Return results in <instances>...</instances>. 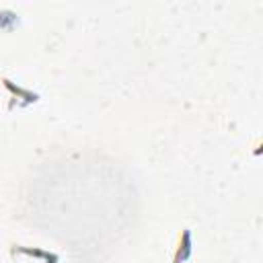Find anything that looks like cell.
I'll list each match as a JSON object with an SVG mask.
<instances>
[{"mask_svg":"<svg viewBox=\"0 0 263 263\" xmlns=\"http://www.w3.org/2000/svg\"><path fill=\"white\" fill-rule=\"evenodd\" d=\"M193 253V240H191V228L183 226L177 230L173 247H171V263H185Z\"/></svg>","mask_w":263,"mask_h":263,"instance_id":"6da1fadb","label":"cell"},{"mask_svg":"<svg viewBox=\"0 0 263 263\" xmlns=\"http://www.w3.org/2000/svg\"><path fill=\"white\" fill-rule=\"evenodd\" d=\"M2 84H4V88H6L8 95H10L8 111H12L14 101H16V109H18V107H27V105L39 101V95H37V92H33V90H29V88H23V86L14 84V82H12L10 78H6V76H2Z\"/></svg>","mask_w":263,"mask_h":263,"instance_id":"7a4b0ae2","label":"cell"},{"mask_svg":"<svg viewBox=\"0 0 263 263\" xmlns=\"http://www.w3.org/2000/svg\"><path fill=\"white\" fill-rule=\"evenodd\" d=\"M14 251L31 255V257H37V259H43L45 263H58V255L55 253H47V251H41V249H27V247H16Z\"/></svg>","mask_w":263,"mask_h":263,"instance_id":"3957f363","label":"cell"},{"mask_svg":"<svg viewBox=\"0 0 263 263\" xmlns=\"http://www.w3.org/2000/svg\"><path fill=\"white\" fill-rule=\"evenodd\" d=\"M16 25H18V14L8 8H0V31H12Z\"/></svg>","mask_w":263,"mask_h":263,"instance_id":"277c9868","label":"cell"}]
</instances>
